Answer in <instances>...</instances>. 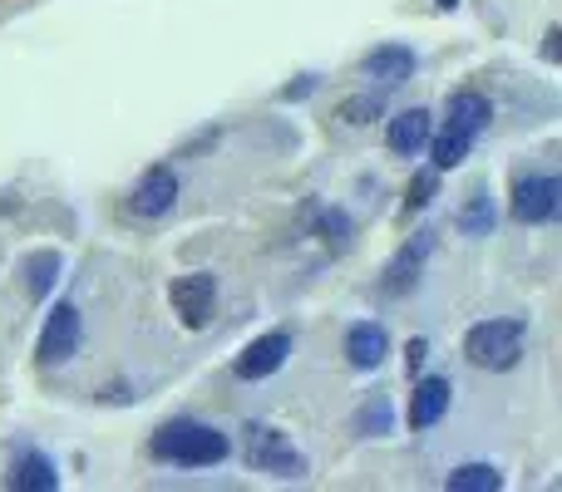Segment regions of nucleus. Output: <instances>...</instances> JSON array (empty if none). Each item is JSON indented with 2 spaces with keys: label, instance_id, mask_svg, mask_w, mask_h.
I'll use <instances>...</instances> for the list:
<instances>
[{
  "label": "nucleus",
  "instance_id": "obj_22",
  "mask_svg": "<svg viewBox=\"0 0 562 492\" xmlns=\"http://www.w3.org/2000/svg\"><path fill=\"white\" fill-rule=\"evenodd\" d=\"M380 108H385V94L375 89V94H366V99H350L346 118H350V124H370V118H380Z\"/></svg>",
  "mask_w": 562,
  "mask_h": 492
},
{
  "label": "nucleus",
  "instance_id": "obj_8",
  "mask_svg": "<svg viewBox=\"0 0 562 492\" xmlns=\"http://www.w3.org/2000/svg\"><path fill=\"white\" fill-rule=\"evenodd\" d=\"M286 355H291V335L286 330H272V335H262V340H252V345L237 355V379H247V385H257V379H272L281 365H286Z\"/></svg>",
  "mask_w": 562,
  "mask_h": 492
},
{
  "label": "nucleus",
  "instance_id": "obj_5",
  "mask_svg": "<svg viewBox=\"0 0 562 492\" xmlns=\"http://www.w3.org/2000/svg\"><path fill=\"white\" fill-rule=\"evenodd\" d=\"M79 340H85V320H79V310L65 300V306L49 310L45 330H40V345H35L40 365H65V359H75Z\"/></svg>",
  "mask_w": 562,
  "mask_h": 492
},
{
  "label": "nucleus",
  "instance_id": "obj_9",
  "mask_svg": "<svg viewBox=\"0 0 562 492\" xmlns=\"http://www.w3.org/2000/svg\"><path fill=\"white\" fill-rule=\"evenodd\" d=\"M360 75L370 79V84L380 89V94H390V89H400L409 75H415V49L405 45H380L366 55V65H360Z\"/></svg>",
  "mask_w": 562,
  "mask_h": 492
},
{
  "label": "nucleus",
  "instance_id": "obj_1",
  "mask_svg": "<svg viewBox=\"0 0 562 492\" xmlns=\"http://www.w3.org/2000/svg\"><path fill=\"white\" fill-rule=\"evenodd\" d=\"M148 454H154L158 464H168V468H217L227 454H233V444H227V434L223 428H213V424L173 419V424H164L154 434Z\"/></svg>",
  "mask_w": 562,
  "mask_h": 492
},
{
  "label": "nucleus",
  "instance_id": "obj_4",
  "mask_svg": "<svg viewBox=\"0 0 562 492\" xmlns=\"http://www.w3.org/2000/svg\"><path fill=\"white\" fill-rule=\"evenodd\" d=\"M247 464L262 468V473H277V478H301L306 473V458L286 444L281 428H247Z\"/></svg>",
  "mask_w": 562,
  "mask_h": 492
},
{
  "label": "nucleus",
  "instance_id": "obj_19",
  "mask_svg": "<svg viewBox=\"0 0 562 492\" xmlns=\"http://www.w3.org/2000/svg\"><path fill=\"white\" fill-rule=\"evenodd\" d=\"M390 424H395V409H390V399L385 394H370L366 404H360V414H356V434L375 438V434H390Z\"/></svg>",
  "mask_w": 562,
  "mask_h": 492
},
{
  "label": "nucleus",
  "instance_id": "obj_24",
  "mask_svg": "<svg viewBox=\"0 0 562 492\" xmlns=\"http://www.w3.org/2000/svg\"><path fill=\"white\" fill-rule=\"evenodd\" d=\"M419 359H425V340H409V369H419Z\"/></svg>",
  "mask_w": 562,
  "mask_h": 492
},
{
  "label": "nucleus",
  "instance_id": "obj_13",
  "mask_svg": "<svg viewBox=\"0 0 562 492\" xmlns=\"http://www.w3.org/2000/svg\"><path fill=\"white\" fill-rule=\"evenodd\" d=\"M425 256H429V237H415V242H405V247H400V256L390 261L380 290H385V296H409V290H415V281H419V266H425Z\"/></svg>",
  "mask_w": 562,
  "mask_h": 492
},
{
  "label": "nucleus",
  "instance_id": "obj_10",
  "mask_svg": "<svg viewBox=\"0 0 562 492\" xmlns=\"http://www.w3.org/2000/svg\"><path fill=\"white\" fill-rule=\"evenodd\" d=\"M15 492H55L59 488V468L49 464L40 448H20L15 458H10V478H5Z\"/></svg>",
  "mask_w": 562,
  "mask_h": 492
},
{
  "label": "nucleus",
  "instance_id": "obj_23",
  "mask_svg": "<svg viewBox=\"0 0 562 492\" xmlns=\"http://www.w3.org/2000/svg\"><path fill=\"white\" fill-rule=\"evenodd\" d=\"M321 232L330 247H350V217L346 213H321Z\"/></svg>",
  "mask_w": 562,
  "mask_h": 492
},
{
  "label": "nucleus",
  "instance_id": "obj_16",
  "mask_svg": "<svg viewBox=\"0 0 562 492\" xmlns=\"http://www.w3.org/2000/svg\"><path fill=\"white\" fill-rule=\"evenodd\" d=\"M59 251H35V256H25V266H20V276H25V296H49V286L59 281Z\"/></svg>",
  "mask_w": 562,
  "mask_h": 492
},
{
  "label": "nucleus",
  "instance_id": "obj_3",
  "mask_svg": "<svg viewBox=\"0 0 562 492\" xmlns=\"http://www.w3.org/2000/svg\"><path fill=\"white\" fill-rule=\"evenodd\" d=\"M514 217L524 227L562 222V178L558 173L518 178V183H514Z\"/></svg>",
  "mask_w": 562,
  "mask_h": 492
},
{
  "label": "nucleus",
  "instance_id": "obj_6",
  "mask_svg": "<svg viewBox=\"0 0 562 492\" xmlns=\"http://www.w3.org/2000/svg\"><path fill=\"white\" fill-rule=\"evenodd\" d=\"M168 300H173L178 320H183L188 330H203L207 320H213V300H217L213 271H193V276H178L173 290H168Z\"/></svg>",
  "mask_w": 562,
  "mask_h": 492
},
{
  "label": "nucleus",
  "instance_id": "obj_7",
  "mask_svg": "<svg viewBox=\"0 0 562 492\" xmlns=\"http://www.w3.org/2000/svg\"><path fill=\"white\" fill-rule=\"evenodd\" d=\"M173 203H178L173 168H148V173L134 183V193H128V213L134 217H164V213H173Z\"/></svg>",
  "mask_w": 562,
  "mask_h": 492
},
{
  "label": "nucleus",
  "instance_id": "obj_25",
  "mask_svg": "<svg viewBox=\"0 0 562 492\" xmlns=\"http://www.w3.org/2000/svg\"><path fill=\"white\" fill-rule=\"evenodd\" d=\"M439 5H445V10H454V5H459V0H439Z\"/></svg>",
  "mask_w": 562,
  "mask_h": 492
},
{
  "label": "nucleus",
  "instance_id": "obj_11",
  "mask_svg": "<svg viewBox=\"0 0 562 492\" xmlns=\"http://www.w3.org/2000/svg\"><path fill=\"white\" fill-rule=\"evenodd\" d=\"M429 138H435V118H429V108H405V114H395L390 128H385V144L405 158H415L419 148H429Z\"/></svg>",
  "mask_w": 562,
  "mask_h": 492
},
{
  "label": "nucleus",
  "instance_id": "obj_21",
  "mask_svg": "<svg viewBox=\"0 0 562 492\" xmlns=\"http://www.w3.org/2000/svg\"><path fill=\"white\" fill-rule=\"evenodd\" d=\"M435 187H439V168H429V173H419L415 183H409V197H405V207L415 213V207H429L435 203Z\"/></svg>",
  "mask_w": 562,
  "mask_h": 492
},
{
  "label": "nucleus",
  "instance_id": "obj_18",
  "mask_svg": "<svg viewBox=\"0 0 562 492\" xmlns=\"http://www.w3.org/2000/svg\"><path fill=\"white\" fill-rule=\"evenodd\" d=\"M445 488L449 492H498L504 488V473H498L494 464H464L445 478Z\"/></svg>",
  "mask_w": 562,
  "mask_h": 492
},
{
  "label": "nucleus",
  "instance_id": "obj_14",
  "mask_svg": "<svg viewBox=\"0 0 562 492\" xmlns=\"http://www.w3.org/2000/svg\"><path fill=\"white\" fill-rule=\"evenodd\" d=\"M445 409H449V379H419L415 399H409V424H415V434L419 428H435L439 419H445Z\"/></svg>",
  "mask_w": 562,
  "mask_h": 492
},
{
  "label": "nucleus",
  "instance_id": "obj_15",
  "mask_svg": "<svg viewBox=\"0 0 562 492\" xmlns=\"http://www.w3.org/2000/svg\"><path fill=\"white\" fill-rule=\"evenodd\" d=\"M474 138L479 134H469V128H459V124H445L435 138H429V158H435V168L439 173H449V168H459L469 158V148H474Z\"/></svg>",
  "mask_w": 562,
  "mask_h": 492
},
{
  "label": "nucleus",
  "instance_id": "obj_12",
  "mask_svg": "<svg viewBox=\"0 0 562 492\" xmlns=\"http://www.w3.org/2000/svg\"><path fill=\"white\" fill-rule=\"evenodd\" d=\"M346 355L356 369H380L390 355V335L375 325V320H360V325L346 330Z\"/></svg>",
  "mask_w": 562,
  "mask_h": 492
},
{
  "label": "nucleus",
  "instance_id": "obj_17",
  "mask_svg": "<svg viewBox=\"0 0 562 492\" xmlns=\"http://www.w3.org/2000/svg\"><path fill=\"white\" fill-rule=\"evenodd\" d=\"M488 118H494V108H488V99L474 94V89H464V94L449 99V124L469 128V134H484Z\"/></svg>",
  "mask_w": 562,
  "mask_h": 492
},
{
  "label": "nucleus",
  "instance_id": "obj_2",
  "mask_svg": "<svg viewBox=\"0 0 562 492\" xmlns=\"http://www.w3.org/2000/svg\"><path fill=\"white\" fill-rule=\"evenodd\" d=\"M464 359L474 369H514L524 359V325L518 320H484L464 335Z\"/></svg>",
  "mask_w": 562,
  "mask_h": 492
},
{
  "label": "nucleus",
  "instance_id": "obj_20",
  "mask_svg": "<svg viewBox=\"0 0 562 492\" xmlns=\"http://www.w3.org/2000/svg\"><path fill=\"white\" fill-rule=\"evenodd\" d=\"M488 227H494V203H488V193H479L474 203H469V213H459V232H464V237H484Z\"/></svg>",
  "mask_w": 562,
  "mask_h": 492
}]
</instances>
